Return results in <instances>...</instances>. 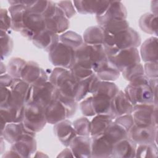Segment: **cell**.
Returning a JSON list of instances; mask_svg holds the SVG:
<instances>
[{
  "instance_id": "6da1fadb",
  "label": "cell",
  "mask_w": 158,
  "mask_h": 158,
  "mask_svg": "<svg viewBox=\"0 0 158 158\" xmlns=\"http://www.w3.org/2000/svg\"><path fill=\"white\" fill-rule=\"evenodd\" d=\"M141 43V38L138 32L129 27L114 35L105 33L103 46L107 57H111L120 49L138 48Z\"/></svg>"
},
{
  "instance_id": "7a4b0ae2",
  "label": "cell",
  "mask_w": 158,
  "mask_h": 158,
  "mask_svg": "<svg viewBox=\"0 0 158 158\" xmlns=\"http://www.w3.org/2000/svg\"><path fill=\"white\" fill-rule=\"evenodd\" d=\"M49 81L54 86L57 93L75 99V93L79 81L73 77L70 69L56 67L51 72Z\"/></svg>"
},
{
  "instance_id": "3957f363",
  "label": "cell",
  "mask_w": 158,
  "mask_h": 158,
  "mask_svg": "<svg viewBox=\"0 0 158 158\" xmlns=\"http://www.w3.org/2000/svg\"><path fill=\"white\" fill-rule=\"evenodd\" d=\"M46 28L59 35L65 32L70 27V21L56 2L51 1L50 4L44 13Z\"/></svg>"
},
{
  "instance_id": "277c9868",
  "label": "cell",
  "mask_w": 158,
  "mask_h": 158,
  "mask_svg": "<svg viewBox=\"0 0 158 158\" xmlns=\"http://www.w3.org/2000/svg\"><path fill=\"white\" fill-rule=\"evenodd\" d=\"M22 122L31 131H40L47 123L44 107L34 102L27 104L25 107Z\"/></svg>"
},
{
  "instance_id": "5b68a950",
  "label": "cell",
  "mask_w": 158,
  "mask_h": 158,
  "mask_svg": "<svg viewBox=\"0 0 158 158\" xmlns=\"http://www.w3.org/2000/svg\"><path fill=\"white\" fill-rule=\"evenodd\" d=\"M124 93L133 106L143 104H155L157 105L149 84H128Z\"/></svg>"
},
{
  "instance_id": "8992f818",
  "label": "cell",
  "mask_w": 158,
  "mask_h": 158,
  "mask_svg": "<svg viewBox=\"0 0 158 158\" xmlns=\"http://www.w3.org/2000/svg\"><path fill=\"white\" fill-rule=\"evenodd\" d=\"M49 60L56 67L70 69L73 63L74 50L59 41L48 52Z\"/></svg>"
},
{
  "instance_id": "52a82bcc",
  "label": "cell",
  "mask_w": 158,
  "mask_h": 158,
  "mask_svg": "<svg viewBox=\"0 0 158 158\" xmlns=\"http://www.w3.org/2000/svg\"><path fill=\"white\" fill-rule=\"evenodd\" d=\"M131 114L135 124L157 127V105L154 103L135 105Z\"/></svg>"
},
{
  "instance_id": "ba28073f",
  "label": "cell",
  "mask_w": 158,
  "mask_h": 158,
  "mask_svg": "<svg viewBox=\"0 0 158 158\" xmlns=\"http://www.w3.org/2000/svg\"><path fill=\"white\" fill-rule=\"evenodd\" d=\"M46 28L44 17L41 14L31 12L27 9L24 17L23 27L20 32L21 35L27 40L32 41L36 35Z\"/></svg>"
},
{
  "instance_id": "9c48e42d",
  "label": "cell",
  "mask_w": 158,
  "mask_h": 158,
  "mask_svg": "<svg viewBox=\"0 0 158 158\" xmlns=\"http://www.w3.org/2000/svg\"><path fill=\"white\" fill-rule=\"evenodd\" d=\"M120 73L125 69L140 63L141 57L137 48L119 50L114 56L107 57Z\"/></svg>"
},
{
  "instance_id": "30bf717a",
  "label": "cell",
  "mask_w": 158,
  "mask_h": 158,
  "mask_svg": "<svg viewBox=\"0 0 158 158\" xmlns=\"http://www.w3.org/2000/svg\"><path fill=\"white\" fill-rule=\"evenodd\" d=\"M157 127L134 123L128 132L130 139L137 144L155 143L157 144Z\"/></svg>"
},
{
  "instance_id": "8fae6325",
  "label": "cell",
  "mask_w": 158,
  "mask_h": 158,
  "mask_svg": "<svg viewBox=\"0 0 158 158\" xmlns=\"http://www.w3.org/2000/svg\"><path fill=\"white\" fill-rule=\"evenodd\" d=\"M55 91L54 86L49 80L40 85L31 86L30 103L34 102L45 107L54 99Z\"/></svg>"
},
{
  "instance_id": "7c38bea8",
  "label": "cell",
  "mask_w": 158,
  "mask_h": 158,
  "mask_svg": "<svg viewBox=\"0 0 158 158\" xmlns=\"http://www.w3.org/2000/svg\"><path fill=\"white\" fill-rule=\"evenodd\" d=\"M21 79L30 86H35L48 81L49 77L37 62L30 60L26 63L22 72Z\"/></svg>"
},
{
  "instance_id": "4fadbf2b",
  "label": "cell",
  "mask_w": 158,
  "mask_h": 158,
  "mask_svg": "<svg viewBox=\"0 0 158 158\" xmlns=\"http://www.w3.org/2000/svg\"><path fill=\"white\" fill-rule=\"evenodd\" d=\"M127 9L121 1H110L106 12L102 15L96 17V19L98 25L102 27L112 20L127 19Z\"/></svg>"
},
{
  "instance_id": "5bb4252c",
  "label": "cell",
  "mask_w": 158,
  "mask_h": 158,
  "mask_svg": "<svg viewBox=\"0 0 158 158\" xmlns=\"http://www.w3.org/2000/svg\"><path fill=\"white\" fill-rule=\"evenodd\" d=\"M91 137V157H112L114 143L103 133Z\"/></svg>"
},
{
  "instance_id": "9a60e30c",
  "label": "cell",
  "mask_w": 158,
  "mask_h": 158,
  "mask_svg": "<svg viewBox=\"0 0 158 158\" xmlns=\"http://www.w3.org/2000/svg\"><path fill=\"white\" fill-rule=\"evenodd\" d=\"M110 1H73L74 7L80 14H94L96 17L102 15L109 7Z\"/></svg>"
},
{
  "instance_id": "2e32d148",
  "label": "cell",
  "mask_w": 158,
  "mask_h": 158,
  "mask_svg": "<svg viewBox=\"0 0 158 158\" xmlns=\"http://www.w3.org/2000/svg\"><path fill=\"white\" fill-rule=\"evenodd\" d=\"M36 135L27 134L21 139L11 144L10 149L14 151L19 157H30L36 151Z\"/></svg>"
},
{
  "instance_id": "e0dca14e",
  "label": "cell",
  "mask_w": 158,
  "mask_h": 158,
  "mask_svg": "<svg viewBox=\"0 0 158 158\" xmlns=\"http://www.w3.org/2000/svg\"><path fill=\"white\" fill-rule=\"evenodd\" d=\"M133 106L124 91L120 89L111 101V117L114 120L116 117L123 115L131 114Z\"/></svg>"
},
{
  "instance_id": "ac0fdd59",
  "label": "cell",
  "mask_w": 158,
  "mask_h": 158,
  "mask_svg": "<svg viewBox=\"0 0 158 158\" xmlns=\"http://www.w3.org/2000/svg\"><path fill=\"white\" fill-rule=\"evenodd\" d=\"M44 112L47 123L52 125L69 118L65 106L57 99H54L44 107Z\"/></svg>"
},
{
  "instance_id": "d6986e66",
  "label": "cell",
  "mask_w": 158,
  "mask_h": 158,
  "mask_svg": "<svg viewBox=\"0 0 158 158\" xmlns=\"http://www.w3.org/2000/svg\"><path fill=\"white\" fill-rule=\"evenodd\" d=\"M53 131L59 141L65 147H69L72 139L77 135L73 123L67 118L54 124Z\"/></svg>"
},
{
  "instance_id": "ffe728a7",
  "label": "cell",
  "mask_w": 158,
  "mask_h": 158,
  "mask_svg": "<svg viewBox=\"0 0 158 158\" xmlns=\"http://www.w3.org/2000/svg\"><path fill=\"white\" fill-rule=\"evenodd\" d=\"M27 134L36 135V133L28 130L23 122L7 123L1 136L10 144H13Z\"/></svg>"
},
{
  "instance_id": "44dd1931",
  "label": "cell",
  "mask_w": 158,
  "mask_h": 158,
  "mask_svg": "<svg viewBox=\"0 0 158 158\" xmlns=\"http://www.w3.org/2000/svg\"><path fill=\"white\" fill-rule=\"evenodd\" d=\"M8 2L10 4L8 11L12 20L11 29L20 32L23 27V20L27 7L22 4L21 1H9Z\"/></svg>"
},
{
  "instance_id": "7402d4cb",
  "label": "cell",
  "mask_w": 158,
  "mask_h": 158,
  "mask_svg": "<svg viewBox=\"0 0 158 158\" xmlns=\"http://www.w3.org/2000/svg\"><path fill=\"white\" fill-rule=\"evenodd\" d=\"M91 142L90 136L77 135L69 146L74 157H91Z\"/></svg>"
},
{
  "instance_id": "603a6c76",
  "label": "cell",
  "mask_w": 158,
  "mask_h": 158,
  "mask_svg": "<svg viewBox=\"0 0 158 158\" xmlns=\"http://www.w3.org/2000/svg\"><path fill=\"white\" fill-rule=\"evenodd\" d=\"M32 42L37 48L49 52L59 42V35L46 28L36 35Z\"/></svg>"
},
{
  "instance_id": "cb8c5ba5",
  "label": "cell",
  "mask_w": 158,
  "mask_h": 158,
  "mask_svg": "<svg viewBox=\"0 0 158 158\" xmlns=\"http://www.w3.org/2000/svg\"><path fill=\"white\" fill-rule=\"evenodd\" d=\"M137 144L129 138H126L115 143L113 146L112 157H135Z\"/></svg>"
},
{
  "instance_id": "d4e9b609",
  "label": "cell",
  "mask_w": 158,
  "mask_h": 158,
  "mask_svg": "<svg viewBox=\"0 0 158 158\" xmlns=\"http://www.w3.org/2000/svg\"><path fill=\"white\" fill-rule=\"evenodd\" d=\"M101 81L100 78L94 73L89 77L80 80L77 86L75 99L77 101H81L89 94L93 93L96 85Z\"/></svg>"
},
{
  "instance_id": "484cf974",
  "label": "cell",
  "mask_w": 158,
  "mask_h": 158,
  "mask_svg": "<svg viewBox=\"0 0 158 158\" xmlns=\"http://www.w3.org/2000/svg\"><path fill=\"white\" fill-rule=\"evenodd\" d=\"M94 72L102 81H114L120 75V72L115 65L107 59L94 70Z\"/></svg>"
},
{
  "instance_id": "4316f807",
  "label": "cell",
  "mask_w": 158,
  "mask_h": 158,
  "mask_svg": "<svg viewBox=\"0 0 158 158\" xmlns=\"http://www.w3.org/2000/svg\"><path fill=\"white\" fill-rule=\"evenodd\" d=\"M140 57L144 62H157V37L146 39L141 46Z\"/></svg>"
},
{
  "instance_id": "83f0119b",
  "label": "cell",
  "mask_w": 158,
  "mask_h": 158,
  "mask_svg": "<svg viewBox=\"0 0 158 158\" xmlns=\"http://www.w3.org/2000/svg\"><path fill=\"white\" fill-rule=\"evenodd\" d=\"M25 106H6L0 107L1 118H2L7 123H18L23 121Z\"/></svg>"
},
{
  "instance_id": "f1b7e54d",
  "label": "cell",
  "mask_w": 158,
  "mask_h": 158,
  "mask_svg": "<svg viewBox=\"0 0 158 158\" xmlns=\"http://www.w3.org/2000/svg\"><path fill=\"white\" fill-rule=\"evenodd\" d=\"M105 33L103 28L99 26L89 27L83 33L84 43L89 45H103Z\"/></svg>"
},
{
  "instance_id": "f546056e",
  "label": "cell",
  "mask_w": 158,
  "mask_h": 158,
  "mask_svg": "<svg viewBox=\"0 0 158 158\" xmlns=\"http://www.w3.org/2000/svg\"><path fill=\"white\" fill-rule=\"evenodd\" d=\"M113 121V118L107 114H97L94 115L91 120L90 136L103 134Z\"/></svg>"
},
{
  "instance_id": "4dcf8cb0",
  "label": "cell",
  "mask_w": 158,
  "mask_h": 158,
  "mask_svg": "<svg viewBox=\"0 0 158 158\" xmlns=\"http://www.w3.org/2000/svg\"><path fill=\"white\" fill-rule=\"evenodd\" d=\"M92 45L83 43L80 47L74 50V58L73 64H78L83 67L91 69V61Z\"/></svg>"
},
{
  "instance_id": "1f68e13d",
  "label": "cell",
  "mask_w": 158,
  "mask_h": 158,
  "mask_svg": "<svg viewBox=\"0 0 158 158\" xmlns=\"http://www.w3.org/2000/svg\"><path fill=\"white\" fill-rule=\"evenodd\" d=\"M91 96L93 106L96 115L107 114L111 116L112 99L101 94H94Z\"/></svg>"
},
{
  "instance_id": "d6a6232c",
  "label": "cell",
  "mask_w": 158,
  "mask_h": 158,
  "mask_svg": "<svg viewBox=\"0 0 158 158\" xmlns=\"http://www.w3.org/2000/svg\"><path fill=\"white\" fill-rule=\"evenodd\" d=\"M139 28L146 33L157 35V15L152 13H146L142 15L138 21Z\"/></svg>"
},
{
  "instance_id": "836d02e7",
  "label": "cell",
  "mask_w": 158,
  "mask_h": 158,
  "mask_svg": "<svg viewBox=\"0 0 158 158\" xmlns=\"http://www.w3.org/2000/svg\"><path fill=\"white\" fill-rule=\"evenodd\" d=\"M106 136L114 143L128 136V131L121 125L113 121L106 128L104 133Z\"/></svg>"
},
{
  "instance_id": "e575fe53",
  "label": "cell",
  "mask_w": 158,
  "mask_h": 158,
  "mask_svg": "<svg viewBox=\"0 0 158 158\" xmlns=\"http://www.w3.org/2000/svg\"><path fill=\"white\" fill-rule=\"evenodd\" d=\"M120 89L113 81L101 80L96 85L91 95L101 94L112 99L118 92Z\"/></svg>"
},
{
  "instance_id": "d590c367",
  "label": "cell",
  "mask_w": 158,
  "mask_h": 158,
  "mask_svg": "<svg viewBox=\"0 0 158 158\" xmlns=\"http://www.w3.org/2000/svg\"><path fill=\"white\" fill-rule=\"evenodd\" d=\"M59 41L70 47L73 50L76 49L84 43L83 37L73 31H66L59 35Z\"/></svg>"
},
{
  "instance_id": "8d00e7d4",
  "label": "cell",
  "mask_w": 158,
  "mask_h": 158,
  "mask_svg": "<svg viewBox=\"0 0 158 158\" xmlns=\"http://www.w3.org/2000/svg\"><path fill=\"white\" fill-rule=\"evenodd\" d=\"M27 61L20 57L11 58L7 65V72L14 78H20L22 72L26 65Z\"/></svg>"
},
{
  "instance_id": "74e56055",
  "label": "cell",
  "mask_w": 158,
  "mask_h": 158,
  "mask_svg": "<svg viewBox=\"0 0 158 158\" xmlns=\"http://www.w3.org/2000/svg\"><path fill=\"white\" fill-rule=\"evenodd\" d=\"M157 156V146L155 143L138 144L136 147L135 157L156 158Z\"/></svg>"
},
{
  "instance_id": "f35d334b",
  "label": "cell",
  "mask_w": 158,
  "mask_h": 158,
  "mask_svg": "<svg viewBox=\"0 0 158 158\" xmlns=\"http://www.w3.org/2000/svg\"><path fill=\"white\" fill-rule=\"evenodd\" d=\"M129 27L128 22L127 19H123L110 21L101 27L103 28L105 33L114 35L118 32L128 28Z\"/></svg>"
},
{
  "instance_id": "ab89813d",
  "label": "cell",
  "mask_w": 158,
  "mask_h": 158,
  "mask_svg": "<svg viewBox=\"0 0 158 158\" xmlns=\"http://www.w3.org/2000/svg\"><path fill=\"white\" fill-rule=\"evenodd\" d=\"M54 99L59 100L65 106L67 110L68 118H70L75 114L78 109V101H77L75 98L63 96L57 93L56 90Z\"/></svg>"
},
{
  "instance_id": "60d3db41",
  "label": "cell",
  "mask_w": 158,
  "mask_h": 158,
  "mask_svg": "<svg viewBox=\"0 0 158 158\" xmlns=\"http://www.w3.org/2000/svg\"><path fill=\"white\" fill-rule=\"evenodd\" d=\"M75 132L79 136H90L91 121L86 117H81L73 122Z\"/></svg>"
},
{
  "instance_id": "b9f144b4",
  "label": "cell",
  "mask_w": 158,
  "mask_h": 158,
  "mask_svg": "<svg viewBox=\"0 0 158 158\" xmlns=\"http://www.w3.org/2000/svg\"><path fill=\"white\" fill-rule=\"evenodd\" d=\"M1 59L2 60L10 55L13 49V40L9 33L1 30Z\"/></svg>"
},
{
  "instance_id": "7bdbcfd3",
  "label": "cell",
  "mask_w": 158,
  "mask_h": 158,
  "mask_svg": "<svg viewBox=\"0 0 158 158\" xmlns=\"http://www.w3.org/2000/svg\"><path fill=\"white\" fill-rule=\"evenodd\" d=\"M70 70L73 77L78 81L84 80L94 73L93 69L83 67L78 64H73L70 67Z\"/></svg>"
},
{
  "instance_id": "ee69618b",
  "label": "cell",
  "mask_w": 158,
  "mask_h": 158,
  "mask_svg": "<svg viewBox=\"0 0 158 158\" xmlns=\"http://www.w3.org/2000/svg\"><path fill=\"white\" fill-rule=\"evenodd\" d=\"M121 73L126 80L130 81L137 77L144 75L143 65L141 63L137 64L125 69Z\"/></svg>"
},
{
  "instance_id": "f6af8a7d",
  "label": "cell",
  "mask_w": 158,
  "mask_h": 158,
  "mask_svg": "<svg viewBox=\"0 0 158 158\" xmlns=\"http://www.w3.org/2000/svg\"><path fill=\"white\" fill-rule=\"evenodd\" d=\"M50 2L51 1H31L27 7L29 11L43 15L48 9Z\"/></svg>"
},
{
  "instance_id": "bcb514c9",
  "label": "cell",
  "mask_w": 158,
  "mask_h": 158,
  "mask_svg": "<svg viewBox=\"0 0 158 158\" xmlns=\"http://www.w3.org/2000/svg\"><path fill=\"white\" fill-rule=\"evenodd\" d=\"M57 6L62 10L68 19L72 18L76 15L77 10L74 7L73 1H62L56 3Z\"/></svg>"
},
{
  "instance_id": "7dc6e473",
  "label": "cell",
  "mask_w": 158,
  "mask_h": 158,
  "mask_svg": "<svg viewBox=\"0 0 158 158\" xmlns=\"http://www.w3.org/2000/svg\"><path fill=\"white\" fill-rule=\"evenodd\" d=\"M80 109L81 113L85 117H93L96 115L92 102V96H88L81 101L80 104Z\"/></svg>"
},
{
  "instance_id": "c3c4849f",
  "label": "cell",
  "mask_w": 158,
  "mask_h": 158,
  "mask_svg": "<svg viewBox=\"0 0 158 158\" xmlns=\"http://www.w3.org/2000/svg\"><path fill=\"white\" fill-rule=\"evenodd\" d=\"M0 20L1 30L9 33V30L12 28V20L8 10L3 8L0 9Z\"/></svg>"
},
{
  "instance_id": "681fc988",
  "label": "cell",
  "mask_w": 158,
  "mask_h": 158,
  "mask_svg": "<svg viewBox=\"0 0 158 158\" xmlns=\"http://www.w3.org/2000/svg\"><path fill=\"white\" fill-rule=\"evenodd\" d=\"M144 75L149 78H158V67L157 62H145L144 65Z\"/></svg>"
},
{
  "instance_id": "f907efd6",
  "label": "cell",
  "mask_w": 158,
  "mask_h": 158,
  "mask_svg": "<svg viewBox=\"0 0 158 158\" xmlns=\"http://www.w3.org/2000/svg\"><path fill=\"white\" fill-rule=\"evenodd\" d=\"M114 121L123 126L128 132L130 128L134 125L135 122L132 114H125L116 117Z\"/></svg>"
},
{
  "instance_id": "816d5d0a",
  "label": "cell",
  "mask_w": 158,
  "mask_h": 158,
  "mask_svg": "<svg viewBox=\"0 0 158 158\" xmlns=\"http://www.w3.org/2000/svg\"><path fill=\"white\" fill-rule=\"evenodd\" d=\"M0 88H1L0 89V95H1L0 107H3L7 105V104L9 103L10 98L11 91L9 88L1 86Z\"/></svg>"
},
{
  "instance_id": "f5cc1de1",
  "label": "cell",
  "mask_w": 158,
  "mask_h": 158,
  "mask_svg": "<svg viewBox=\"0 0 158 158\" xmlns=\"http://www.w3.org/2000/svg\"><path fill=\"white\" fill-rule=\"evenodd\" d=\"M14 80L13 78L9 73H4L0 76V85L1 86L10 88Z\"/></svg>"
},
{
  "instance_id": "db71d44e",
  "label": "cell",
  "mask_w": 158,
  "mask_h": 158,
  "mask_svg": "<svg viewBox=\"0 0 158 158\" xmlns=\"http://www.w3.org/2000/svg\"><path fill=\"white\" fill-rule=\"evenodd\" d=\"M157 84H158V80L157 78H149V85L152 91V93L154 94V98L156 101L157 100Z\"/></svg>"
},
{
  "instance_id": "11a10c76",
  "label": "cell",
  "mask_w": 158,
  "mask_h": 158,
  "mask_svg": "<svg viewBox=\"0 0 158 158\" xmlns=\"http://www.w3.org/2000/svg\"><path fill=\"white\" fill-rule=\"evenodd\" d=\"M74 157V155L70 149V148H68L67 147L62 150L60 154L57 156V157Z\"/></svg>"
},
{
  "instance_id": "9f6ffc18",
  "label": "cell",
  "mask_w": 158,
  "mask_h": 158,
  "mask_svg": "<svg viewBox=\"0 0 158 158\" xmlns=\"http://www.w3.org/2000/svg\"><path fill=\"white\" fill-rule=\"evenodd\" d=\"M7 124V123L2 118H1V133L4 131Z\"/></svg>"
},
{
  "instance_id": "6f0895ef",
  "label": "cell",
  "mask_w": 158,
  "mask_h": 158,
  "mask_svg": "<svg viewBox=\"0 0 158 158\" xmlns=\"http://www.w3.org/2000/svg\"><path fill=\"white\" fill-rule=\"evenodd\" d=\"M6 72H7V66H6L4 64L3 62L1 60V75L6 73Z\"/></svg>"
}]
</instances>
